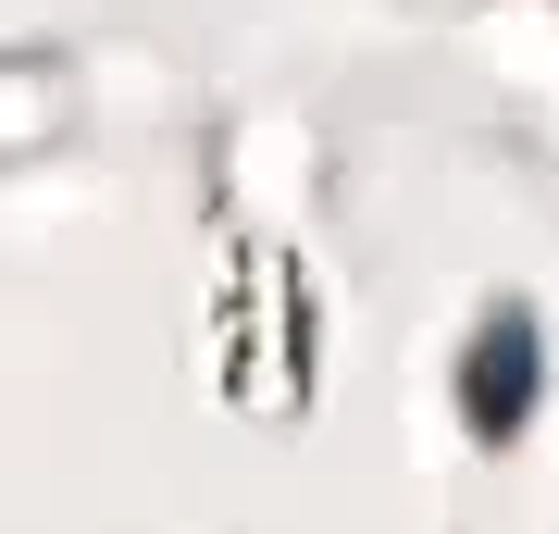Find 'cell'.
<instances>
[{"mask_svg":"<svg viewBox=\"0 0 559 534\" xmlns=\"http://www.w3.org/2000/svg\"><path fill=\"white\" fill-rule=\"evenodd\" d=\"M535 373H547L535 323L498 311V323L473 336V360H460V411H473V436H485V448H510V436H522V411H535Z\"/></svg>","mask_w":559,"mask_h":534,"instance_id":"cell-1","label":"cell"}]
</instances>
